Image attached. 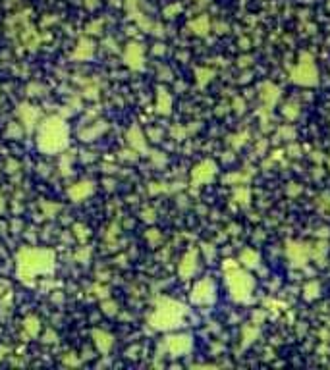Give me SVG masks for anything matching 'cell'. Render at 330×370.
Masks as SVG:
<instances>
[{
  "label": "cell",
  "instance_id": "8",
  "mask_svg": "<svg viewBox=\"0 0 330 370\" xmlns=\"http://www.w3.org/2000/svg\"><path fill=\"white\" fill-rule=\"evenodd\" d=\"M195 268H197V253H195V251H189V253L184 256L182 264H180V274L184 278H188L195 272Z\"/></svg>",
  "mask_w": 330,
  "mask_h": 370
},
{
  "label": "cell",
  "instance_id": "16",
  "mask_svg": "<svg viewBox=\"0 0 330 370\" xmlns=\"http://www.w3.org/2000/svg\"><path fill=\"white\" fill-rule=\"evenodd\" d=\"M159 110L165 112V114L170 112V98H168V94L165 91L161 92V96H159Z\"/></svg>",
  "mask_w": 330,
  "mask_h": 370
},
{
  "label": "cell",
  "instance_id": "18",
  "mask_svg": "<svg viewBox=\"0 0 330 370\" xmlns=\"http://www.w3.org/2000/svg\"><path fill=\"white\" fill-rule=\"evenodd\" d=\"M257 334H259V330H257L255 326H247V328H243V336H245V343L253 341V339L257 338Z\"/></svg>",
  "mask_w": 330,
  "mask_h": 370
},
{
  "label": "cell",
  "instance_id": "7",
  "mask_svg": "<svg viewBox=\"0 0 330 370\" xmlns=\"http://www.w3.org/2000/svg\"><path fill=\"white\" fill-rule=\"evenodd\" d=\"M214 174H216V166H214V162L205 160V162H201L197 168L193 170L191 178H193L195 184H207V182H211V180L214 178Z\"/></svg>",
  "mask_w": 330,
  "mask_h": 370
},
{
  "label": "cell",
  "instance_id": "4",
  "mask_svg": "<svg viewBox=\"0 0 330 370\" xmlns=\"http://www.w3.org/2000/svg\"><path fill=\"white\" fill-rule=\"evenodd\" d=\"M64 143H66V133H64L62 125H58L56 131L52 129V122H48L43 127V133H41V145H43V149L54 151V149L64 147Z\"/></svg>",
  "mask_w": 330,
  "mask_h": 370
},
{
  "label": "cell",
  "instance_id": "11",
  "mask_svg": "<svg viewBox=\"0 0 330 370\" xmlns=\"http://www.w3.org/2000/svg\"><path fill=\"white\" fill-rule=\"evenodd\" d=\"M239 260L247 266V268H255L259 264V254L253 251V249H245L241 254H239Z\"/></svg>",
  "mask_w": 330,
  "mask_h": 370
},
{
  "label": "cell",
  "instance_id": "6",
  "mask_svg": "<svg viewBox=\"0 0 330 370\" xmlns=\"http://www.w3.org/2000/svg\"><path fill=\"white\" fill-rule=\"evenodd\" d=\"M191 299H193V303H199V305L211 303L214 299V283L211 279L199 281L197 285L193 287V291H191Z\"/></svg>",
  "mask_w": 330,
  "mask_h": 370
},
{
  "label": "cell",
  "instance_id": "12",
  "mask_svg": "<svg viewBox=\"0 0 330 370\" xmlns=\"http://www.w3.org/2000/svg\"><path fill=\"white\" fill-rule=\"evenodd\" d=\"M189 27L193 29V33H197V35H205V33H209V29H211L209 18H207V16H201V18H197L195 22H191V23H189Z\"/></svg>",
  "mask_w": 330,
  "mask_h": 370
},
{
  "label": "cell",
  "instance_id": "10",
  "mask_svg": "<svg viewBox=\"0 0 330 370\" xmlns=\"http://www.w3.org/2000/svg\"><path fill=\"white\" fill-rule=\"evenodd\" d=\"M189 345H191V341H189L188 336H176V338L168 339V349H170V353H174V355H180V353L188 351Z\"/></svg>",
  "mask_w": 330,
  "mask_h": 370
},
{
  "label": "cell",
  "instance_id": "2",
  "mask_svg": "<svg viewBox=\"0 0 330 370\" xmlns=\"http://www.w3.org/2000/svg\"><path fill=\"white\" fill-rule=\"evenodd\" d=\"M292 81L297 85H303V87H313L317 85L319 81V71H317V66L313 58L309 54H301L299 64L294 68L292 71Z\"/></svg>",
  "mask_w": 330,
  "mask_h": 370
},
{
  "label": "cell",
  "instance_id": "3",
  "mask_svg": "<svg viewBox=\"0 0 330 370\" xmlns=\"http://www.w3.org/2000/svg\"><path fill=\"white\" fill-rule=\"evenodd\" d=\"M182 314H184V307H182V305L172 303V301H166L165 305H161L159 310L155 312V316H153V326H155V328H163V330H165V328H172V326H176V324L180 322Z\"/></svg>",
  "mask_w": 330,
  "mask_h": 370
},
{
  "label": "cell",
  "instance_id": "17",
  "mask_svg": "<svg viewBox=\"0 0 330 370\" xmlns=\"http://www.w3.org/2000/svg\"><path fill=\"white\" fill-rule=\"evenodd\" d=\"M327 251H329V247H327V243L323 241V243H319V245H315V249H313V256L315 258H319V260H323L325 258V254H327Z\"/></svg>",
  "mask_w": 330,
  "mask_h": 370
},
{
  "label": "cell",
  "instance_id": "5",
  "mask_svg": "<svg viewBox=\"0 0 330 370\" xmlns=\"http://www.w3.org/2000/svg\"><path fill=\"white\" fill-rule=\"evenodd\" d=\"M286 256L294 266H303L311 256V247H307L305 243H290L286 247Z\"/></svg>",
  "mask_w": 330,
  "mask_h": 370
},
{
  "label": "cell",
  "instance_id": "19",
  "mask_svg": "<svg viewBox=\"0 0 330 370\" xmlns=\"http://www.w3.org/2000/svg\"><path fill=\"white\" fill-rule=\"evenodd\" d=\"M197 75H199V83H201V85H205L207 81H211V77H212L214 73H212L211 69H199Z\"/></svg>",
  "mask_w": 330,
  "mask_h": 370
},
{
  "label": "cell",
  "instance_id": "14",
  "mask_svg": "<svg viewBox=\"0 0 330 370\" xmlns=\"http://www.w3.org/2000/svg\"><path fill=\"white\" fill-rule=\"evenodd\" d=\"M282 114L288 118V120H296L297 114H299V108H297L296 102H288L286 106H284V110H282Z\"/></svg>",
  "mask_w": 330,
  "mask_h": 370
},
{
  "label": "cell",
  "instance_id": "13",
  "mask_svg": "<svg viewBox=\"0 0 330 370\" xmlns=\"http://www.w3.org/2000/svg\"><path fill=\"white\" fill-rule=\"evenodd\" d=\"M234 199H236V203L247 205L249 203V189L247 187H237L236 193H234Z\"/></svg>",
  "mask_w": 330,
  "mask_h": 370
},
{
  "label": "cell",
  "instance_id": "15",
  "mask_svg": "<svg viewBox=\"0 0 330 370\" xmlns=\"http://www.w3.org/2000/svg\"><path fill=\"white\" fill-rule=\"evenodd\" d=\"M319 295V283L317 281H311L305 285V299H315Z\"/></svg>",
  "mask_w": 330,
  "mask_h": 370
},
{
  "label": "cell",
  "instance_id": "1",
  "mask_svg": "<svg viewBox=\"0 0 330 370\" xmlns=\"http://www.w3.org/2000/svg\"><path fill=\"white\" fill-rule=\"evenodd\" d=\"M228 287H230L232 299L234 301H247L249 295H251V289H253V278L249 276L247 272L239 270L237 266L228 270Z\"/></svg>",
  "mask_w": 330,
  "mask_h": 370
},
{
  "label": "cell",
  "instance_id": "9",
  "mask_svg": "<svg viewBox=\"0 0 330 370\" xmlns=\"http://www.w3.org/2000/svg\"><path fill=\"white\" fill-rule=\"evenodd\" d=\"M261 96H263L264 104H266L268 108H272V106L276 104L278 96H280V89H278L276 85H272V83H264L263 87H261Z\"/></svg>",
  "mask_w": 330,
  "mask_h": 370
}]
</instances>
